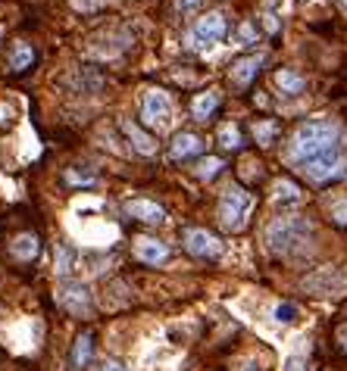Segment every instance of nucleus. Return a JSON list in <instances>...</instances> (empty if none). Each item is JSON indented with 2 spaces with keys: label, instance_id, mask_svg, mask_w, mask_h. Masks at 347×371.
<instances>
[{
  "label": "nucleus",
  "instance_id": "f257e3e1",
  "mask_svg": "<svg viewBox=\"0 0 347 371\" xmlns=\"http://www.w3.org/2000/svg\"><path fill=\"white\" fill-rule=\"evenodd\" d=\"M347 144L344 140V131L341 125L335 122V119H325V116H316V119H306V122H300L295 128V134H291V144H288V159L291 166H306L313 163V159L325 157L329 150H335V147Z\"/></svg>",
  "mask_w": 347,
  "mask_h": 371
},
{
  "label": "nucleus",
  "instance_id": "f03ea898",
  "mask_svg": "<svg viewBox=\"0 0 347 371\" xmlns=\"http://www.w3.org/2000/svg\"><path fill=\"white\" fill-rule=\"evenodd\" d=\"M310 234H313V228L306 219H300V215H278V219H272L266 225V244H269L272 253L291 256L306 247Z\"/></svg>",
  "mask_w": 347,
  "mask_h": 371
},
{
  "label": "nucleus",
  "instance_id": "7ed1b4c3",
  "mask_svg": "<svg viewBox=\"0 0 347 371\" xmlns=\"http://www.w3.org/2000/svg\"><path fill=\"white\" fill-rule=\"evenodd\" d=\"M250 206H253V197L241 184L225 187L222 200H219V225H222L225 231H241V228L248 225Z\"/></svg>",
  "mask_w": 347,
  "mask_h": 371
},
{
  "label": "nucleus",
  "instance_id": "20e7f679",
  "mask_svg": "<svg viewBox=\"0 0 347 371\" xmlns=\"http://www.w3.org/2000/svg\"><path fill=\"white\" fill-rule=\"evenodd\" d=\"M225 35H229V19H225V13L222 10H210L188 29L185 44H188L191 50H204V47H213L216 41H222Z\"/></svg>",
  "mask_w": 347,
  "mask_h": 371
},
{
  "label": "nucleus",
  "instance_id": "39448f33",
  "mask_svg": "<svg viewBox=\"0 0 347 371\" xmlns=\"http://www.w3.org/2000/svg\"><path fill=\"white\" fill-rule=\"evenodd\" d=\"M141 119L157 131H166L172 125V100L166 91L160 87H150V91L141 94Z\"/></svg>",
  "mask_w": 347,
  "mask_h": 371
},
{
  "label": "nucleus",
  "instance_id": "423d86ee",
  "mask_svg": "<svg viewBox=\"0 0 347 371\" xmlns=\"http://www.w3.org/2000/svg\"><path fill=\"white\" fill-rule=\"evenodd\" d=\"M57 303L66 309V312H72V315H91V309H94L88 284L72 281V278H66L63 284L57 287Z\"/></svg>",
  "mask_w": 347,
  "mask_h": 371
},
{
  "label": "nucleus",
  "instance_id": "0eeeda50",
  "mask_svg": "<svg viewBox=\"0 0 347 371\" xmlns=\"http://www.w3.org/2000/svg\"><path fill=\"white\" fill-rule=\"evenodd\" d=\"M182 244L197 259H216V256H222V240L213 231H206V228H185Z\"/></svg>",
  "mask_w": 347,
  "mask_h": 371
},
{
  "label": "nucleus",
  "instance_id": "6e6552de",
  "mask_svg": "<svg viewBox=\"0 0 347 371\" xmlns=\"http://www.w3.org/2000/svg\"><path fill=\"white\" fill-rule=\"evenodd\" d=\"M122 209H125V215H129V219L144 221V225H160V221H166V209L160 206V203H153V200H144V197L129 200Z\"/></svg>",
  "mask_w": 347,
  "mask_h": 371
},
{
  "label": "nucleus",
  "instance_id": "1a4fd4ad",
  "mask_svg": "<svg viewBox=\"0 0 347 371\" xmlns=\"http://www.w3.org/2000/svg\"><path fill=\"white\" fill-rule=\"evenodd\" d=\"M260 66H263V53H250V57H241L232 63V82L238 87H248L253 78H257Z\"/></svg>",
  "mask_w": 347,
  "mask_h": 371
},
{
  "label": "nucleus",
  "instance_id": "9d476101",
  "mask_svg": "<svg viewBox=\"0 0 347 371\" xmlns=\"http://www.w3.org/2000/svg\"><path fill=\"white\" fill-rule=\"evenodd\" d=\"M135 256H138V262H144V265H160V262L169 259V247H166L163 240L141 238L135 244Z\"/></svg>",
  "mask_w": 347,
  "mask_h": 371
},
{
  "label": "nucleus",
  "instance_id": "9b49d317",
  "mask_svg": "<svg viewBox=\"0 0 347 371\" xmlns=\"http://www.w3.org/2000/svg\"><path fill=\"white\" fill-rule=\"evenodd\" d=\"M122 131H125V138L132 140V147H135L138 153H141V157H153V153H157V144H153V138L148 131H144L141 125H135V122H129V119H122Z\"/></svg>",
  "mask_w": 347,
  "mask_h": 371
},
{
  "label": "nucleus",
  "instance_id": "f8f14e48",
  "mask_svg": "<svg viewBox=\"0 0 347 371\" xmlns=\"http://www.w3.org/2000/svg\"><path fill=\"white\" fill-rule=\"evenodd\" d=\"M172 159H188V157H197V153H204V140L197 138V134L191 131H182L172 138V147H169Z\"/></svg>",
  "mask_w": 347,
  "mask_h": 371
},
{
  "label": "nucleus",
  "instance_id": "ddd939ff",
  "mask_svg": "<svg viewBox=\"0 0 347 371\" xmlns=\"http://www.w3.org/2000/svg\"><path fill=\"white\" fill-rule=\"evenodd\" d=\"M304 287L313 290V293H319V296H325L335 287H341V275H338L335 268H319L316 275H310V278L304 281Z\"/></svg>",
  "mask_w": 347,
  "mask_h": 371
},
{
  "label": "nucleus",
  "instance_id": "4468645a",
  "mask_svg": "<svg viewBox=\"0 0 347 371\" xmlns=\"http://www.w3.org/2000/svg\"><path fill=\"white\" fill-rule=\"evenodd\" d=\"M10 253H13V259H19V262H31L38 253H41V240H38V234L25 231L10 244Z\"/></svg>",
  "mask_w": 347,
  "mask_h": 371
},
{
  "label": "nucleus",
  "instance_id": "2eb2a0df",
  "mask_svg": "<svg viewBox=\"0 0 347 371\" xmlns=\"http://www.w3.org/2000/svg\"><path fill=\"white\" fill-rule=\"evenodd\" d=\"M276 87L285 94V97H297V94L306 87V78L295 69H278L276 72Z\"/></svg>",
  "mask_w": 347,
  "mask_h": 371
},
{
  "label": "nucleus",
  "instance_id": "dca6fc26",
  "mask_svg": "<svg viewBox=\"0 0 347 371\" xmlns=\"http://www.w3.org/2000/svg\"><path fill=\"white\" fill-rule=\"evenodd\" d=\"M31 63H35V47H31L29 41H16L10 47V69L13 72L31 69Z\"/></svg>",
  "mask_w": 347,
  "mask_h": 371
},
{
  "label": "nucleus",
  "instance_id": "f3484780",
  "mask_svg": "<svg viewBox=\"0 0 347 371\" xmlns=\"http://www.w3.org/2000/svg\"><path fill=\"white\" fill-rule=\"evenodd\" d=\"M216 106H219V91L197 94V97L191 100V116H194L197 122H206V119L216 112Z\"/></svg>",
  "mask_w": 347,
  "mask_h": 371
},
{
  "label": "nucleus",
  "instance_id": "a211bd4d",
  "mask_svg": "<svg viewBox=\"0 0 347 371\" xmlns=\"http://www.w3.org/2000/svg\"><path fill=\"white\" fill-rule=\"evenodd\" d=\"M91 353H94V334H91V330H85V334L76 340V347H72V368H85V365H88Z\"/></svg>",
  "mask_w": 347,
  "mask_h": 371
},
{
  "label": "nucleus",
  "instance_id": "6ab92c4d",
  "mask_svg": "<svg viewBox=\"0 0 347 371\" xmlns=\"http://www.w3.org/2000/svg\"><path fill=\"white\" fill-rule=\"evenodd\" d=\"M72 262H76V249H72L69 244H57V249H53V268H57V275L63 281L69 278Z\"/></svg>",
  "mask_w": 347,
  "mask_h": 371
},
{
  "label": "nucleus",
  "instance_id": "aec40b11",
  "mask_svg": "<svg viewBox=\"0 0 347 371\" xmlns=\"http://www.w3.org/2000/svg\"><path fill=\"white\" fill-rule=\"evenodd\" d=\"M276 134H278V122H272V119H260V122H253V138H257L260 147H272Z\"/></svg>",
  "mask_w": 347,
  "mask_h": 371
},
{
  "label": "nucleus",
  "instance_id": "412c9836",
  "mask_svg": "<svg viewBox=\"0 0 347 371\" xmlns=\"http://www.w3.org/2000/svg\"><path fill=\"white\" fill-rule=\"evenodd\" d=\"M263 29L266 35H278L282 22H278V0H266L263 3Z\"/></svg>",
  "mask_w": 347,
  "mask_h": 371
},
{
  "label": "nucleus",
  "instance_id": "4be33fe9",
  "mask_svg": "<svg viewBox=\"0 0 347 371\" xmlns=\"http://www.w3.org/2000/svg\"><path fill=\"white\" fill-rule=\"evenodd\" d=\"M219 147H225V150H238V147H241V128L238 125L219 128Z\"/></svg>",
  "mask_w": 347,
  "mask_h": 371
},
{
  "label": "nucleus",
  "instance_id": "5701e85b",
  "mask_svg": "<svg viewBox=\"0 0 347 371\" xmlns=\"http://www.w3.org/2000/svg\"><path fill=\"white\" fill-rule=\"evenodd\" d=\"M297 197H300V187L295 184V181H288V178L276 181V200H282V203H295Z\"/></svg>",
  "mask_w": 347,
  "mask_h": 371
},
{
  "label": "nucleus",
  "instance_id": "b1692460",
  "mask_svg": "<svg viewBox=\"0 0 347 371\" xmlns=\"http://www.w3.org/2000/svg\"><path fill=\"white\" fill-rule=\"evenodd\" d=\"M94 181H97L94 172H76V168H66V184H72V187H88V184H94Z\"/></svg>",
  "mask_w": 347,
  "mask_h": 371
},
{
  "label": "nucleus",
  "instance_id": "393cba45",
  "mask_svg": "<svg viewBox=\"0 0 347 371\" xmlns=\"http://www.w3.org/2000/svg\"><path fill=\"white\" fill-rule=\"evenodd\" d=\"M219 168H222V159H204V163L197 166V178H204V181H210V178H216L219 175Z\"/></svg>",
  "mask_w": 347,
  "mask_h": 371
},
{
  "label": "nucleus",
  "instance_id": "a878e982",
  "mask_svg": "<svg viewBox=\"0 0 347 371\" xmlns=\"http://www.w3.org/2000/svg\"><path fill=\"white\" fill-rule=\"evenodd\" d=\"M272 315H276V321H285V325H288V321H295V319H297V309L291 306V303H278L276 312H272Z\"/></svg>",
  "mask_w": 347,
  "mask_h": 371
},
{
  "label": "nucleus",
  "instance_id": "bb28decb",
  "mask_svg": "<svg viewBox=\"0 0 347 371\" xmlns=\"http://www.w3.org/2000/svg\"><path fill=\"white\" fill-rule=\"evenodd\" d=\"M253 38H257L253 22H241V29H238V44H253Z\"/></svg>",
  "mask_w": 347,
  "mask_h": 371
},
{
  "label": "nucleus",
  "instance_id": "cd10ccee",
  "mask_svg": "<svg viewBox=\"0 0 347 371\" xmlns=\"http://www.w3.org/2000/svg\"><path fill=\"white\" fill-rule=\"evenodd\" d=\"M282 371H310V365H306L300 356H288V359H285V368H282Z\"/></svg>",
  "mask_w": 347,
  "mask_h": 371
},
{
  "label": "nucleus",
  "instance_id": "c85d7f7f",
  "mask_svg": "<svg viewBox=\"0 0 347 371\" xmlns=\"http://www.w3.org/2000/svg\"><path fill=\"white\" fill-rule=\"evenodd\" d=\"M332 215H335L338 225H347V203H338L335 209H332Z\"/></svg>",
  "mask_w": 347,
  "mask_h": 371
},
{
  "label": "nucleus",
  "instance_id": "c756f323",
  "mask_svg": "<svg viewBox=\"0 0 347 371\" xmlns=\"http://www.w3.org/2000/svg\"><path fill=\"white\" fill-rule=\"evenodd\" d=\"M197 3H200V0H176V10L178 13H188V10H194Z\"/></svg>",
  "mask_w": 347,
  "mask_h": 371
},
{
  "label": "nucleus",
  "instance_id": "7c9ffc66",
  "mask_svg": "<svg viewBox=\"0 0 347 371\" xmlns=\"http://www.w3.org/2000/svg\"><path fill=\"white\" fill-rule=\"evenodd\" d=\"M100 371H129V368H125V365H119L116 359H106L104 365H100Z\"/></svg>",
  "mask_w": 347,
  "mask_h": 371
},
{
  "label": "nucleus",
  "instance_id": "2f4dec72",
  "mask_svg": "<svg viewBox=\"0 0 347 371\" xmlns=\"http://www.w3.org/2000/svg\"><path fill=\"white\" fill-rule=\"evenodd\" d=\"M238 371H266L263 365H260V362L257 359H248V362H244V365L241 368H238Z\"/></svg>",
  "mask_w": 347,
  "mask_h": 371
},
{
  "label": "nucleus",
  "instance_id": "473e14b6",
  "mask_svg": "<svg viewBox=\"0 0 347 371\" xmlns=\"http://www.w3.org/2000/svg\"><path fill=\"white\" fill-rule=\"evenodd\" d=\"M338 343H341V349L347 353V325H341V328H338Z\"/></svg>",
  "mask_w": 347,
  "mask_h": 371
},
{
  "label": "nucleus",
  "instance_id": "72a5a7b5",
  "mask_svg": "<svg viewBox=\"0 0 347 371\" xmlns=\"http://www.w3.org/2000/svg\"><path fill=\"white\" fill-rule=\"evenodd\" d=\"M341 3H344V6H347V0H341Z\"/></svg>",
  "mask_w": 347,
  "mask_h": 371
},
{
  "label": "nucleus",
  "instance_id": "f704fd0d",
  "mask_svg": "<svg viewBox=\"0 0 347 371\" xmlns=\"http://www.w3.org/2000/svg\"><path fill=\"white\" fill-rule=\"evenodd\" d=\"M300 3H306V0H300Z\"/></svg>",
  "mask_w": 347,
  "mask_h": 371
}]
</instances>
